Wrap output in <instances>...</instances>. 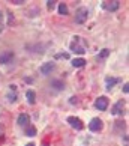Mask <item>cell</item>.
<instances>
[{
  "instance_id": "cell-21",
  "label": "cell",
  "mask_w": 129,
  "mask_h": 146,
  "mask_svg": "<svg viewBox=\"0 0 129 146\" xmlns=\"http://www.w3.org/2000/svg\"><path fill=\"white\" fill-rule=\"evenodd\" d=\"M69 104H78V98L77 96H71L69 98Z\"/></svg>"
},
{
  "instance_id": "cell-10",
  "label": "cell",
  "mask_w": 129,
  "mask_h": 146,
  "mask_svg": "<svg viewBox=\"0 0 129 146\" xmlns=\"http://www.w3.org/2000/svg\"><path fill=\"white\" fill-rule=\"evenodd\" d=\"M29 121H30V117L26 115V113H23V115H20V116H18L17 123H18L20 127H24V125H27V123H29Z\"/></svg>"
},
{
  "instance_id": "cell-11",
  "label": "cell",
  "mask_w": 129,
  "mask_h": 146,
  "mask_svg": "<svg viewBox=\"0 0 129 146\" xmlns=\"http://www.w3.org/2000/svg\"><path fill=\"white\" fill-rule=\"evenodd\" d=\"M26 98H27L29 104H32V106H33L35 102H36V94H35V90L29 89L27 92H26Z\"/></svg>"
},
{
  "instance_id": "cell-4",
  "label": "cell",
  "mask_w": 129,
  "mask_h": 146,
  "mask_svg": "<svg viewBox=\"0 0 129 146\" xmlns=\"http://www.w3.org/2000/svg\"><path fill=\"white\" fill-rule=\"evenodd\" d=\"M56 69V63L54 62H47L44 65H41V68H39V72L42 75H48V74H51L53 71Z\"/></svg>"
},
{
  "instance_id": "cell-8",
  "label": "cell",
  "mask_w": 129,
  "mask_h": 146,
  "mask_svg": "<svg viewBox=\"0 0 129 146\" xmlns=\"http://www.w3.org/2000/svg\"><path fill=\"white\" fill-rule=\"evenodd\" d=\"M125 104L126 102L125 101H119V102H116L114 106H113V109H111V115H123V110H125Z\"/></svg>"
},
{
  "instance_id": "cell-27",
  "label": "cell",
  "mask_w": 129,
  "mask_h": 146,
  "mask_svg": "<svg viewBox=\"0 0 129 146\" xmlns=\"http://www.w3.org/2000/svg\"><path fill=\"white\" fill-rule=\"evenodd\" d=\"M2 32H3V26L0 24V33H2Z\"/></svg>"
},
{
  "instance_id": "cell-15",
  "label": "cell",
  "mask_w": 129,
  "mask_h": 146,
  "mask_svg": "<svg viewBox=\"0 0 129 146\" xmlns=\"http://www.w3.org/2000/svg\"><path fill=\"white\" fill-rule=\"evenodd\" d=\"M59 14H60V15H68L69 14V9H68V6L64 3L59 5Z\"/></svg>"
},
{
  "instance_id": "cell-3",
  "label": "cell",
  "mask_w": 129,
  "mask_h": 146,
  "mask_svg": "<svg viewBox=\"0 0 129 146\" xmlns=\"http://www.w3.org/2000/svg\"><path fill=\"white\" fill-rule=\"evenodd\" d=\"M68 123H69L72 128L77 129V131H81V129L84 128L83 121H81L80 117H75V116H69V117H68Z\"/></svg>"
},
{
  "instance_id": "cell-14",
  "label": "cell",
  "mask_w": 129,
  "mask_h": 146,
  "mask_svg": "<svg viewBox=\"0 0 129 146\" xmlns=\"http://www.w3.org/2000/svg\"><path fill=\"white\" fill-rule=\"evenodd\" d=\"M51 88H54L57 90H62V89H64V83L60 82V80H53V82H51Z\"/></svg>"
},
{
  "instance_id": "cell-9",
  "label": "cell",
  "mask_w": 129,
  "mask_h": 146,
  "mask_svg": "<svg viewBox=\"0 0 129 146\" xmlns=\"http://www.w3.org/2000/svg\"><path fill=\"white\" fill-rule=\"evenodd\" d=\"M14 59V53L12 51H5L3 54H0V63L5 65V63H11Z\"/></svg>"
},
{
  "instance_id": "cell-2",
  "label": "cell",
  "mask_w": 129,
  "mask_h": 146,
  "mask_svg": "<svg viewBox=\"0 0 129 146\" xmlns=\"http://www.w3.org/2000/svg\"><path fill=\"white\" fill-rule=\"evenodd\" d=\"M102 128H104V122H102L99 117H93L92 121H90V123H89V129H90V131L98 133V131H101Z\"/></svg>"
},
{
  "instance_id": "cell-16",
  "label": "cell",
  "mask_w": 129,
  "mask_h": 146,
  "mask_svg": "<svg viewBox=\"0 0 129 146\" xmlns=\"http://www.w3.org/2000/svg\"><path fill=\"white\" fill-rule=\"evenodd\" d=\"M26 136L35 137V136H36V128H35V127H27V129H26Z\"/></svg>"
},
{
  "instance_id": "cell-17",
  "label": "cell",
  "mask_w": 129,
  "mask_h": 146,
  "mask_svg": "<svg viewBox=\"0 0 129 146\" xmlns=\"http://www.w3.org/2000/svg\"><path fill=\"white\" fill-rule=\"evenodd\" d=\"M108 54H110V50L108 48H104V50H101V53H99V59H105V57H108Z\"/></svg>"
},
{
  "instance_id": "cell-26",
  "label": "cell",
  "mask_w": 129,
  "mask_h": 146,
  "mask_svg": "<svg viewBox=\"0 0 129 146\" xmlns=\"http://www.w3.org/2000/svg\"><path fill=\"white\" fill-rule=\"evenodd\" d=\"M9 88H11V90H15V89H17V86H15V84H11Z\"/></svg>"
},
{
  "instance_id": "cell-6",
  "label": "cell",
  "mask_w": 129,
  "mask_h": 146,
  "mask_svg": "<svg viewBox=\"0 0 129 146\" xmlns=\"http://www.w3.org/2000/svg\"><path fill=\"white\" fill-rule=\"evenodd\" d=\"M102 8H104L105 11H110V12H114V11H117L120 8V2L119 0H114V2H102L101 5Z\"/></svg>"
},
{
  "instance_id": "cell-28",
  "label": "cell",
  "mask_w": 129,
  "mask_h": 146,
  "mask_svg": "<svg viewBox=\"0 0 129 146\" xmlns=\"http://www.w3.org/2000/svg\"><path fill=\"white\" fill-rule=\"evenodd\" d=\"M26 146H35V143H29V145H26Z\"/></svg>"
},
{
  "instance_id": "cell-22",
  "label": "cell",
  "mask_w": 129,
  "mask_h": 146,
  "mask_svg": "<svg viewBox=\"0 0 129 146\" xmlns=\"http://www.w3.org/2000/svg\"><path fill=\"white\" fill-rule=\"evenodd\" d=\"M123 92H125V94H128V92H129V84L128 83L123 84Z\"/></svg>"
},
{
  "instance_id": "cell-24",
  "label": "cell",
  "mask_w": 129,
  "mask_h": 146,
  "mask_svg": "<svg viewBox=\"0 0 129 146\" xmlns=\"http://www.w3.org/2000/svg\"><path fill=\"white\" fill-rule=\"evenodd\" d=\"M3 17H5V15H3V12H2V11H0V23L3 21Z\"/></svg>"
},
{
  "instance_id": "cell-12",
  "label": "cell",
  "mask_w": 129,
  "mask_h": 146,
  "mask_svg": "<svg viewBox=\"0 0 129 146\" xmlns=\"http://www.w3.org/2000/svg\"><path fill=\"white\" fill-rule=\"evenodd\" d=\"M119 82H120L119 78H114V77H107V78H105V84H107V89L110 90V89L113 88V86H114L116 83H119Z\"/></svg>"
},
{
  "instance_id": "cell-25",
  "label": "cell",
  "mask_w": 129,
  "mask_h": 146,
  "mask_svg": "<svg viewBox=\"0 0 129 146\" xmlns=\"http://www.w3.org/2000/svg\"><path fill=\"white\" fill-rule=\"evenodd\" d=\"M3 137V128H2V125H0V139Z\"/></svg>"
},
{
  "instance_id": "cell-20",
  "label": "cell",
  "mask_w": 129,
  "mask_h": 146,
  "mask_svg": "<svg viewBox=\"0 0 129 146\" xmlns=\"http://www.w3.org/2000/svg\"><path fill=\"white\" fill-rule=\"evenodd\" d=\"M69 59V54L68 53H59V54H56V59Z\"/></svg>"
},
{
  "instance_id": "cell-1",
  "label": "cell",
  "mask_w": 129,
  "mask_h": 146,
  "mask_svg": "<svg viewBox=\"0 0 129 146\" xmlns=\"http://www.w3.org/2000/svg\"><path fill=\"white\" fill-rule=\"evenodd\" d=\"M87 18H89V11H87V8H84V6L78 8L77 12H75V23H77V24H83V23H86V21H87Z\"/></svg>"
},
{
  "instance_id": "cell-13",
  "label": "cell",
  "mask_w": 129,
  "mask_h": 146,
  "mask_svg": "<svg viewBox=\"0 0 129 146\" xmlns=\"http://www.w3.org/2000/svg\"><path fill=\"white\" fill-rule=\"evenodd\" d=\"M86 65V60L83 57H78V59H74L72 60V66L74 68H81V66H84Z\"/></svg>"
},
{
  "instance_id": "cell-7",
  "label": "cell",
  "mask_w": 129,
  "mask_h": 146,
  "mask_svg": "<svg viewBox=\"0 0 129 146\" xmlns=\"http://www.w3.org/2000/svg\"><path fill=\"white\" fill-rule=\"evenodd\" d=\"M81 39L80 36H74V42L71 44V50L74 51V53H77V54H84V47H81V45H78V41Z\"/></svg>"
},
{
  "instance_id": "cell-19",
  "label": "cell",
  "mask_w": 129,
  "mask_h": 146,
  "mask_svg": "<svg viewBox=\"0 0 129 146\" xmlns=\"http://www.w3.org/2000/svg\"><path fill=\"white\" fill-rule=\"evenodd\" d=\"M8 100H9V102H15V101L18 100V96H17V94L11 92V94H8Z\"/></svg>"
},
{
  "instance_id": "cell-23",
  "label": "cell",
  "mask_w": 129,
  "mask_h": 146,
  "mask_svg": "<svg viewBox=\"0 0 129 146\" xmlns=\"http://www.w3.org/2000/svg\"><path fill=\"white\" fill-rule=\"evenodd\" d=\"M12 3L14 5H23V3H26V0H14Z\"/></svg>"
},
{
  "instance_id": "cell-18",
  "label": "cell",
  "mask_w": 129,
  "mask_h": 146,
  "mask_svg": "<svg viewBox=\"0 0 129 146\" xmlns=\"http://www.w3.org/2000/svg\"><path fill=\"white\" fill-rule=\"evenodd\" d=\"M56 0H48V2H47V9L48 11H53V9H54L56 8Z\"/></svg>"
},
{
  "instance_id": "cell-5",
  "label": "cell",
  "mask_w": 129,
  "mask_h": 146,
  "mask_svg": "<svg viewBox=\"0 0 129 146\" xmlns=\"http://www.w3.org/2000/svg\"><path fill=\"white\" fill-rule=\"evenodd\" d=\"M95 107L101 111H105L108 109V98H107V96H99V98L95 101Z\"/></svg>"
}]
</instances>
